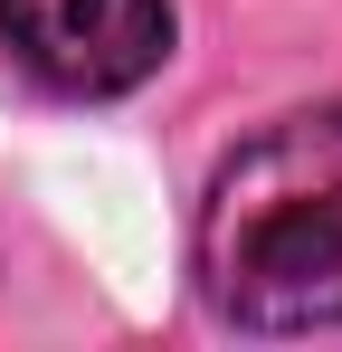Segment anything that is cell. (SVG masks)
<instances>
[{
  "label": "cell",
  "mask_w": 342,
  "mask_h": 352,
  "mask_svg": "<svg viewBox=\"0 0 342 352\" xmlns=\"http://www.w3.org/2000/svg\"><path fill=\"white\" fill-rule=\"evenodd\" d=\"M0 48L48 96H133L171 58V0H0Z\"/></svg>",
  "instance_id": "2"
},
{
  "label": "cell",
  "mask_w": 342,
  "mask_h": 352,
  "mask_svg": "<svg viewBox=\"0 0 342 352\" xmlns=\"http://www.w3.org/2000/svg\"><path fill=\"white\" fill-rule=\"evenodd\" d=\"M200 295L247 333L342 324V105L266 124L238 143L190 229Z\"/></svg>",
  "instance_id": "1"
}]
</instances>
